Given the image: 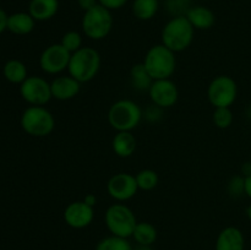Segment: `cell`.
Listing matches in <instances>:
<instances>
[{"label": "cell", "instance_id": "cell-7", "mask_svg": "<svg viewBox=\"0 0 251 250\" xmlns=\"http://www.w3.org/2000/svg\"><path fill=\"white\" fill-rule=\"evenodd\" d=\"M82 32L92 41H102L107 38L113 28V15L110 10L98 4L93 9L83 14L81 21Z\"/></svg>", "mask_w": 251, "mask_h": 250}, {"label": "cell", "instance_id": "cell-6", "mask_svg": "<svg viewBox=\"0 0 251 250\" xmlns=\"http://www.w3.org/2000/svg\"><path fill=\"white\" fill-rule=\"evenodd\" d=\"M104 223L110 234L127 239L132 237L137 220L134 211L129 206L118 202L107 208L104 213Z\"/></svg>", "mask_w": 251, "mask_h": 250}, {"label": "cell", "instance_id": "cell-22", "mask_svg": "<svg viewBox=\"0 0 251 250\" xmlns=\"http://www.w3.org/2000/svg\"><path fill=\"white\" fill-rule=\"evenodd\" d=\"M132 14L137 20L149 21L157 15L159 9L158 0H134L132 2Z\"/></svg>", "mask_w": 251, "mask_h": 250}, {"label": "cell", "instance_id": "cell-31", "mask_svg": "<svg viewBox=\"0 0 251 250\" xmlns=\"http://www.w3.org/2000/svg\"><path fill=\"white\" fill-rule=\"evenodd\" d=\"M127 1L129 0H98V4L102 5L105 9L113 11V10H119L122 7H124Z\"/></svg>", "mask_w": 251, "mask_h": 250}, {"label": "cell", "instance_id": "cell-21", "mask_svg": "<svg viewBox=\"0 0 251 250\" xmlns=\"http://www.w3.org/2000/svg\"><path fill=\"white\" fill-rule=\"evenodd\" d=\"M2 74L9 82L17 83V85H21L28 77V71H27L26 65L17 59L7 60L5 63L4 69H2Z\"/></svg>", "mask_w": 251, "mask_h": 250}, {"label": "cell", "instance_id": "cell-18", "mask_svg": "<svg viewBox=\"0 0 251 250\" xmlns=\"http://www.w3.org/2000/svg\"><path fill=\"white\" fill-rule=\"evenodd\" d=\"M36 27V20L29 12H15L7 17V29L17 36L29 34Z\"/></svg>", "mask_w": 251, "mask_h": 250}, {"label": "cell", "instance_id": "cell-24", "mask_svg": "<svg viewBox=\"0 0 251 250\" xmlns=\"http://www.w3.org/2000/svg\"><path fill=\"white\" fill-rule=\"evenodd\" d=\"M136 178L137 186H139V190L142 191H151L153 189H156V186L158 185L159 178L158 174L153 169H142L139 173L135 175Z\"/></svg>", "mask_w": 251, "mask_h": 250}, {"label": "cell", "instance_id": "cell-15", "mask_svg": "<svg viewBox=\"0 0 251 250\" xmlns=\"http://www.w3.org/2000/svg\"><path fill=\"white\" fill-rule=\"evenodd\" d=\"M245 239L242 230L237 227L223 228L216 240L215 250H244Z\"/></svg>", "mask_w": 251, "mask_h": 250}, {"label": "cell", "instance_id": "cell-12", "mask_svg": "<svg viewBox=\"0 0 251 250\" xmlns=\"http://www.w3.org/2000/svg\"><path fill=\"white\" fill-rule=\"evenodd\" d=\"M150 100L153 104L168 109L174 107L179 100V90L171 78L153 80L149 90Z\"/></svg>", "mask_w": 251, "mask_h": 250}, {"label": "cell", "instance_id": "cell-26", "mask_svg": "<svg viewBox=\"0 0 251 250\" xmlns=\"http://www.w3.org/2000/svg\"><path fill=\"white\" fill-rule=\"evenodd\" d=\"M212 119H213V123H215V125L218 127V129H228V127L233 124L234 115H233L232 109L228 107L215 108Z\"/></svg>", "mask_w": 251, "mask_h": 250}, {"label": "cell", "instance_id": "cell-11", "mask_svg": "<svg viewBox=\"0 0 251 250\" xmlns=\"http://www.w3.org/2000/svg\"><path fill=\"white\" fill-rule=\"evenodd\" d=\"M107 191L110 198L114 199L117 202L131 200L139 191L136 178L134 174L125 173V172L114 174L108 180Z\"/></svg>", "mask_w": 251, "mask_h": 250}, {"label": "cell", "instance_id": "cell-25", "mask_svg": "<svg viewBox=\"0 0 251 250\" xmlns=\"http://www.w3.org/2000/svg\"><path fill=\"white\" fill-rule=\"evenodd\" d=\"M96 250H134V248L125 238L109 235L98 242Z\"/></svg>", "mask_w": 251, "mask_h": 250}, {"label": "cell", "instance_id": "cell-19", "mask_svg": "<svg viewBox=\"0 0 251 250\" xmlns=\"http://www.w3.org/2000/svg\"><path fill=\"white\" fill-rule=\"evenodd\" d=\"M59 11V0H31L28 12L36 21H48Z\"/></svg>", "mask_w": 251, "mask_h": 250}, {"label": "cell", "instance_id": "cell-37", "mask_svg": "<svg viewBox=\"0 0 251 250\" xmlns=\"http://www.w3.org/2000/svg\"><path fill=\"white\" fill-rule=\"evenodd\" d=\"M134 250H152L151 245H140L137 244V247Z\"/></svg>", "mask_w": 251, "mask_h": 250}, {"label": "cell", "instance_id": "cell-9", "mask_svg": "<svg viewBox=\"0 0 251 250\" xmlns=\"http://www.w3.org/2000/svg\"><path fill=\"white\" fill-rule=\"evenodd\" d=\"M20 95L31 105H46L53 98L50 82L41 76H28L20 85Z\"/></svg>", "mask_w": 251, "mask_h": 250}, {"label": "cell", "instance_id": "cell-13", "mask_svg": "<svg viewBox=\"0 0 251 250\" xmlns=\"http://www.w3.org/2000/svg\"><path fill=\"white\" fill-rule=\"evenodd\" d=\"M64 221L74 229H83L92 223L95 218V207L87 205L83 200L73 201L63 212Z\"/></svg>", "mask_w": 251, "mask_h": 250}, {"label": "cell", "instance_id": "cell-35", "mask_svg": "<svg viewBox=\"0 0 251 250\" xmlns=\"http://www.w3.org/2000/svg\"><path fill=\"white\" fill-rule=\"evenodd\" d=\"M240 174L243 176H249L251 175V162H245L242 164V168H240Z\"/></svg>", "mask_w": 251, "mask_h": 250}, {"label": "cell", "instance_id": "cell-29", "mask_svg": "<svg viewBox=\"0 0 251 250\" xmlns=\"http://www.w3.org/2000/svg\"><path fill=\"white\" fill-rule=\"evenodd\" d=\"M227 191L232 198H240L242 195H245L244 176L242 174L232 176L227 184Z\"/></svg>", "mask_w": 251, "mask_h": 250}, {"label": "cell", "instance_id": "cell-4", "mask_svg": "<svg viewBox=\"0 0 251 250\" xmlns=\"http://www.w3.org/2000/svg\"><path fill=\"white\" fill-rule=\"evenodd\" d=\"M142 64L153 80L171 78L176 69V53L164 44H154L147 50Z\"/></svg>", "mask_w": 251, "mask_h": 250}, {"label": "cell", "instance_id": "cell-23", "mask_svg": "<svg viewBox=\"0 0 251 250\" xmlns=\"http://www.w3.org/2000/svg\"><path fill=\"white\" fill-rule=\"evenodd\" d=\"M158 233L156 227L150 222H137L132 238L140 245H152L157 240Z\"/></svg>", "mask_w": 251, "mask_h": 250}, {"label": "cell", "instance_id": "cell-8", "mask_svg": "<svg viewBox=\"0 0 251 250\" xmlns=\"http://www.w3.org/2000/svg\"><path fill=\"white\" fill-rule=\"evenodd\" d=\"M208 102L213 108H230L238 98V85L233 77L228 75H218L207 87Z\"/></svg>", "mask_w": 251, "mask_h": 250}, {"label": "cell", "instance_id": "cell-38", "mask_svg": "<svg viewBox=\"0 0 251 250\" xmlns=\"http://www.w3.org/2000/svg\"><path fill=\"white\" fill-rule=\"evenodd\" d=\"M247 216H248V218H249V221L251 222V203L249 206H248V208H247Z\"/></svg>", "mask_w": 251, "mask_h": 250}, {"label": "cell", "instance_id": "cell-33", "mask_svg": "<svg viewBox=\"0 0 251 250\" xmlns=\"http://www.w3.org/2000/svg\"><path fill=\"white\" fill-rule=\"evenodd\" d=\"M7 17L9 16L6 15V12L0 7V34H1L5 29H7Z\"/></svg>", "mask_w": 251, "mask_h": 250}, {"label": "cell", "instance_id": "cell-28", "mask_svg": "<svg viewBox=\"0 0 251 250\" xmlns=\"http://www.w3.org/2000/svg\"><path fill=\"white\" fill-rule=\"evenodd\" d=\"M191 0H166V9L173 17L185 16L191 7Z\"/></svg>", "mask_w": 251, "mask_h": 250}, {"label": "cell", "instance_id": "cell-10", "mask_svg": "<svg viewBox=\"0 0 251 250\" xmlns=\"http://www.w3.org/2000/svg\"><path fill=\"white\" fill-rule=\"evenodd\" d=\"M71 53L66 50L60 43H54L47 47L39 56V66L49 75H60L68 70Z\"/></svg>", "mask_w": 251, "mask_h": 250}, {"label": "cell", "instance_id": "cell-14", "mask_svg": "<svg viewBox=\"0 0 251 250\" xmlns=\"http://www.w3.org/2000/svg\"><path fill=\"white\" fill-rule=\"evenodd\" d=\"M81 85L70 75H59L50 82L51 96L54 100H70L80 93Z\"/></svg>", "mask_w": 251, "mask_h": 250}, {"label": "cell", "instance_id": "cell-39", "mask_svg": "<svg viewBox=\"0 0 251 250\" xmlns=\"http://www.w3.org/2000/svg\"><path fill=\"white\" fill-rule=\"evenodd\" d=\"M247 115H248V118H250V119H251V105H249V107H248Z\"/></svg>", "mask_w": 251, "mask_h": 250}, {"label": "cell", "instance_id": "cell-27", "mask_svg": "<svg viewBox=\"0 0 251 250\" xmlns=\"http://www.w3.org/2000/svg\"><path fill=\"white\" fill-rule=\"evenodd\" d=\"M60 44L70 51L71 54L75 53L80 48H82V34L77 31H68L63 34L61 37Z\"/></svg>", "mask_w": 251, "mask_h": 250}, {"label": "cell", "instance_id": "cell-5", "mask_svg": "<svg viewBox=\"0 0 251 250\" xmlns=\"http://www.w3.org/2000/svg\"><path fill=\"white\" fill-rule=\"evenodd\" d=\"M21 126L33 137H46L54 131L55 118L44 105H29L21 115Z\"/></svg>", "mask_w": 251, "mask_h": 250}, {"label": "cell", "instance_id": "cell-30", "mask_svg": "<svg viewBox=\"0 0 251 250\" xmlns=\"http://www.w3.org/2000/svg\"><path fill=\"white\" fill-rule=\"evenodd\" d=\"M163 108L158 107V105L151 104L149 107H146V109L144 110V119L146 122L151 123V124H156V123H159L163 118Z\"/></svg>", "mask_w": 251, "mask_h": 250}, {"label": "cell", "instance_id": "cell-17", "mask_svg": "<svg viewBox=\"0 0 251 250\" xmlns=\"http://www.w3.org/2000/svg\"><path fill=\"white\" fill-rule=\"evenodd\" d=\"M137 147L136 137L132 131H117L112 140L113 152L120 158H127L135 153Z\"/></svg>", "mask_w": 251, "mask_h": 250}, {"label": "cell", "instance_id": "cell-3", "mask_svg": "<svg viewBox=\"0 0 251 250\" xmlns=\"http://www.w3.org/2000/svg\"><path fill=\"white\" fill-rule=\"evenodd\" d=\"M108 123L115 131H132L144 119V109L131 100H119L108 110Z\"/></svg>", "mask_w": 251, "mask_h": 250}, {"label": "cell", "instance_id": "cell-16", "mask_svg": "<svg viewBox=\"0 0 251 250\" xmlns=\"http://www.w3.org/2000/svg\"><path fill=\"white\" fill-rule=\"evenodd\" d=\"M186 19L189 20L193 27L195 29H210L215 26L216 16L215 12L206 6H191L189 11L186 12Z\"/></svg>", "mask_w": 251, "mask_h": 250}, {"label": "cell", "instance_id": "cell-2", "mask_svg": "<svg viewBox=\"0 0 251 250\" xmlns=\"http://www.w3.org/2000/svg\"><path fill=\"white\" fill-rule=\"evenodd\" d=\"M100 64L102 59L97 49L92 47H82L71 54L68 73L80 83L90 82L100 73Z\"/></svg>", "mask_w": 251, "mask_h": 250}, {"label": "cell", "instance_id": "cell-1", "mask_svg": "<svg viewBox=\"0 0 251 250\" xmlns=\"http://www.w3.org/2000/svg\"><path fill=\"white\" fill-rule=\"evenodd\" d=\"M195 36V28L189 22L186 16L172 17L163 26L161 33L162 44L173 50L180 53L191 46Z\"/></svg>", "mask_w": 251, "mask_h": 250}, {"label": "cell", "instance_id": "cell-36", "mask_svg": "<svg viewBox=\"0 0 251 250\" xmlns=\"http://www.w3.org/2000/svg\"><path fill=\"white\" fill-rule=\"evenodd\" d=\"M245 195L251 199V175L245 176Z\"/></svg>", "mask_w": 251, "mask_h": 250}, {"label": "cell", "instance_id": "cell-20", "mask_svg": "<svg viewBox=\"0 0 251 250\" xmlns=\"http://www.w3.org/2000/svg\"><path fill=\"white\" fill-rule=\"evenodd\" d=\"M152 82H153V78L151 77L144 64L137 63L132 65L131 70H130V83L135 91H139V92L147 91L149 92Z\"/></svg>", "mask_w": 251, "mask_h": 250}, {"label": "cell", "instance_id": "cell-34", "mask_svg": "<svg viewBox=\"0 0 251 250\" xmlns=\"http://www.w3.org/2000/svg\"><path fill=\"white\" fill-rule=\"evenodd\" d=\"M83 201H85V202L87 203V205H90V206H92V207H95L96 203H97V201H98V199H97V196L95 195V194H87V195H86L85 198H83Z\"/></svg>", "mask_w": 251, "mask_h": 250}, {"label": "cell", "instance_id": "cell-32", "mask_svg": "<svg viewBox=\"0 0 251 250\" xmlns=\"http://www.w3.org/2000/svg\"><path fill=\"white\" fill-rule=\"evenodd\" d=\"M77 4L83 12L88 11V10L93 9L95 6L98 5V0H77Z\"/></svg>", "mask_w": 251, "mask_h": 250}]
</instances>
